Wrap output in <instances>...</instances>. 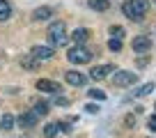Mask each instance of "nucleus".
I'll return each mask as SVG.
<instances>
[{
    "label": "nucleus",
    "mask_w": 156,
    "mask_h": 138,
    "mask_svg": "<svg viewBox=\"0 0 156 138\" xmlns=\"http://www.w3.org/2000/svg\"><path fill=\"white\" fill-rule=\"evenodd\" d=\"M44 136L46 138H55V136H58V124H53V122L46 124V127H44Z\"/></svg>",
    "instance_id": "obj_19"
},
{
    "label": "nucleus",
    "mask_w": 156,
    "mask_h": 138,
    "mask_svg": "<svg viewBox=\"0 0 156 138\" xmlns=\"http://www.w3.org/2000/svg\"><path fill=\"white\" fill-rule=\"evenodd\" d=\"M138 81V76L133 71H126V69H119V71H112V83L117 88H126V85H133Z\"/></svg>",
    "instance_id": "obj_4"
},
{
    "label": "nucleus",
    "mask_w": 156,
    "mask_h": 138,
    "mask_svg": "<svg viewBox=\"0 0 156 138\" xmlns=\"http://www.w3.org/2000/svg\"><path fill=\"white\" fill-rule=\"evenodd\" d=\"M12 16V7L7 0H0V21H7Z\"/></svg>",
    "instance_id": "obj_16"
},
{
    "label": "nucleus",
    "mask_w": 156,
    "mask_h": 138,
    "mask_svg": "<svg viewBox=\"0 0 156 138\" xmlns=\"http://www.w3.org/2000/svg\"><path fill=\"white\" fill-rule=\"evenodd\" d=\"M87 5L94 12H108L110 9V0H87Z\"/></svg>",
    "instance_id": "obj_13"
},
{
    "label": "nucleus",
    "mask_w": 156,
    "mask_h": 138,
    "mask_svg": "<svg viewBox=\"0 0 156 138\" xmlns=\"http://www.w3.org/2000/svg\"><path fill=\"white\" fill-rule=\"evenodd\" d=\"M122 12L131 21H142V16L149 12V0H124Z\"/></svg>",
    "instance_id": "obj_1"
},
{
    "label": "nucleus",
    "mask_w": 156,
    "mask_h": 138,
    "mask_svg": "<svg viewBox=\"0 0 156 138\" xmlns=\"http://www.w3.org/2000/svg\"><path fill=\"white\" fill-rule=\"evenodd\" d=\"M149 92H154V83H145L142 88H138L133 94H136V97H145V94H149Z\"/></svg>",
    "instance_id": "obj_18"
},
{
    "label": "nucleus",
    "mask_w": 156,
    "mask_h": 138,
    "mask_svg": "<svg viewBox=\"0 0 156 138\" xmlns=\"http://www.w3.org/2000/svg\"><path fill=\"white\" fill-rule=\"evenodd\" d=\"M67 60L71 64H87L90 60H92V51H87L85 46H73V49H69V53H67Z\"/></svg>",
    "instance_id": "obj_3"
},
{
    "label": "nucleus",
    "mask_w": 156,
    "mask_h": 138,
    "mask_svg": "<svg viewBox=\"0 0 156 138\" xmlns=\"http://www.w3.org/2000/svg\"><path fill=\"white\" fill-rule=\"evenodd\" d=\"M21 67H23V69H30V71H34V69L39 67V60H34L32 55H23V58H21Z\"/></svg>",
    "instance_id": "obj_14"
},
{
    "label": "nucleus",
    "mask_w": 156,
    "mask_h": 138,
    "mask_svg": "<svg viewBox=\"0 0 156 138\" xmlns=\"http://www.w3.org/2000/svg\"><path fill=\"white\" fill-rule=\"evenodd\" d=\"M30 55H32L34 60H39V62H44V60H51V58H53V46H32Z\"/></svg>",
    "instance_id": "obj_6"
},
{
    "label": "nucleus",
    "mask_w": 156,
    "mask_h": 138,
    "mask_svg": "<svg viewBox=\"0 0 156 138\" xmlns=\"http://www.w3.org/2000/svg\"><path fill=\"white\" fill-rule=\"evenodd\" d=\"M85 111H87V113H99V106H94V103H87V106H85Z\"/></svg>",
    "instance_id": "obj_25"
},
{
    "label": "nucleus",
    "mask_w": 156,
    "mask_h": 138,
    "mask_svg": "<svg viewBox=\"0 0 156 138\" xmlns=\"http://www.w3.org/2000/svg\"><path fill=\"white\" fill-rule=\"evenodd\" d=\"M48 39L53 46H67L69 37L64 34V23L62 21H55V23L48 25Z\"/></svg>",
    "instance_id": "obj_2"
},
{
    "label": "nucleus",
    "mask_w": 156,
    "mask_h": 138,
    "mask_svg": "<svg viewBox=\"0 0 156 138\" xmlns=\"http://www.w3.org/2000/svg\"><path fill=\"white\" fill-rule=\"evenodd\" d=\"M14 124H16V120H14V115H9V113H5L2 118H0V127L5 129V131H9V129H14Z\"/></svg>",
    "instance_id": "obj_15"
},
{
    "label": "nucleus",
    "mask_w": 156,
    "mask_h": 138,
    "mask_svg": "<svg viewBox=\"0 0 156 138\" xmlns=\"http://www.w3.org/2000/svg\"><path fill=\"white\" fill-rule=\"evenodd\" d=\"M90 97H92V99H99V101H103V99H106V92H101V90H97V88H94V90H90Z\"/></svg>",
    "instance_id": "obj_22"
},
{
    "label": "nucleus",
    "mask_w": 156,
    "mask_h": 138,
    "mask_svg": "<svg viewBox=\"0 0 156 138\" xmlns=\"http://www.w3.org/2000/svg\"><path fill=\"white\" fill-rule=\"evenodd\" d=\"M110 37L122 39V37H124V28H122V25H110Z\"/></svg>",
    "instance_id": "obj_21"
},
{
    "label": "nucleus",
    "mask_w": 156,
    "mask_h": 138,
    "mask_svg": "<svg viewBox=\"0 0 156 138\" xmlns=\"http://www.w3.org/2000/svg\"><path fill=\"white\" fill-rule=\"evenodd\" d=\"M124 124H126L129 129H133L136 127V115H126V118H124Z\"/></svg>",
    "instance_id": "obj_23"
},
{
    "label": "nucleus",
    "mask_w": 156,
    "mask_h": 138,
    "mask_svg": "<svg viewBox=\"0 0 156 138\" xmlns=\"http://www.w3.org/2000/svg\"><path fill=\"white\" fill-rule=\"evenodd\" d=\"M51 16H53V9H51V7H37V9L32 12L34 21H48Z\"/></svg>",
    "instance_id": "obj_12"
},
{
    "label": "nucleus",
    "mask_w": 156,
    "mask_h": 138,
    "mask_svg": "<svg viewBox=\"0 0 156 138\" xmlns=\"http://www.w3.org/2000/svg\"><path fill=\"white\" fill-rule=\"evenodd\" d=\"M112 71H115L112 64H99V67H94L92 71H90V76H92L94 81H101V78H106L108 74H112Z\"/></svg>",
    "instance_id": "obj_9"
},
{
    "label": "nucleus",
    "mask_w": 156,
    "mask_h": 138,
    "mask_svg": "<svg viewBox=\"0 0 156 138\" xmlns=\"http://www.w3.org/2000/svg\"><path fill=\"white\" fill-rule=\"evenodd\" d=\"M32 113L37 115V118H39V115H48V103H46V101H37Z\"/></svg>",
    "instance_id": "obj_17"
},
{
    "label": "nucleus",
    "mask_w": 156,
    "mask_h": 138,
    "mask_svg": "<svg viewBox=\"0 0 156 138\" xmlns=\"http://www.w3.org/2000/svg\"><path fill=\"white\" fill-rule=\"evenodd\" d=\"M58 129H60V131H64V133H69V131H71L67 122H58Z\"/></svg>",
    "instance_id": "obj_26"
},
{
    "label": "nucleus",
    "mask_w": 156,
    "mask_h": 138,
    "mask_svg": "<svg viewBox=\"0 0 156 138\" xmlns=\"http://www.w3.org/2000/svg\"><path fill=\"white\" fill-rule=\"evenodd\" d=\"M71 39L76 42L78 46H83L85 42L90 39V30H87V28H76V30L71 32Z\"/></svg>",
    "instance_id": "obj_11"
},
{
    "label": "nucleus",
    "mask_w": 156,
    "mask_h": 138,
    "mask_svg": "<svg viewBox=\"0 0 156 138\" xmlns=\"http://www.w3.org/2000/svg\"><path fill=\"white\" fill-rule=\"evenodd\" d=\"M108 49H110L112 53L122 51V39H117V37H110V42H108Z\"/></svg>",
    "instance_id": "obj_20"
},
{
    "label": "nucleus",
    "mask_w": 156,
    "mask_h": 138,
    "mask_svg": "<svg viewBox=\"0 0 156 138\" xmlns=\"http://www.w3.org/2000/svg\"><path fill=\"white\" fill-rule=\"evenodd\" d=\"M64 78H67V83H69V85H73V88H83V85L87 83V76L80 74V71H76V69L67 71V74H64Z\"/></svg>",
    "instance_id": "obj_7"
},
{
    "label": "nucleus",
    "mask_w": 156,
    "mask_h": 138,
    "mask_svg": "<svg viewBox=\"0 0 156 138\" xmlns=\"http://www.w3.org/2000/svg\"><path fill=\"white\" fill-rule=\"evenodd\" d=\"M147 127H149L151 131H156V115H151V118L147 120Z\"/></svg>",
    "instance_id": "obj_24"
},
{
    "label": "nucleus",
    "mask_w": 156,
    "mask_h": 138,
    "mask_svg": "<svg viewBox=\"0 0 156 138\" xmlns=\"http://www.w3.org/2000/svg\"><path fill=\"white\" fill-rule=\"evenodd\" d=\"M133 51H138V53H145V51L151 49V39L149 37H145V34H138V37H133Z\"/></svg>",
    "instance_id": "obj_8"
},
{
    "label": "nucleus",
    "mask_w": 156,
    "mask_h": 138,
    "mask_svg": "<svg viewBox=\"0 0 156 138\" xmlns=\"http://www.w3.org/2000/svg\"><path fill=\"white\" fill-rule=\"evenodd\" d=\"M34 85H37L39 92H48V94H58V92H62L60 83H55V81H48V78H39Z\"/></svg>",
    "instance_id": "obj_5"
},
{
    "label": "nucleus",
    "mask_w": 156,
    "mask_h": 138,
    "mask_svg": "<svg viewBox=\"0 0 156 138\" xmlns=\"http://www.w3.org/2000/svg\"><path fill=\"white\" fill-rule=\"evenodd\" d=\"M55 103H58V106H67V103H69V99H64V97H58V99H55Z\"/></svg>",
    "instance_id": "obj_27"
},
{
    "label": "nucleus",
    "mask_w": 156,
    "mask_h": 138,
    "mask_svg": "<svg viewBox=\"0 0 156 138\" xmlns=\"http://www.w3.org/2000/svg\"><path fill=\"white\" fill-rule=\"evenodd\" d=\"M16 122H19L21 129H32L34 124H37V115H34V113H23Z\"/></svg>",
    "instance_id": "obj_10"
}]
</instances>
